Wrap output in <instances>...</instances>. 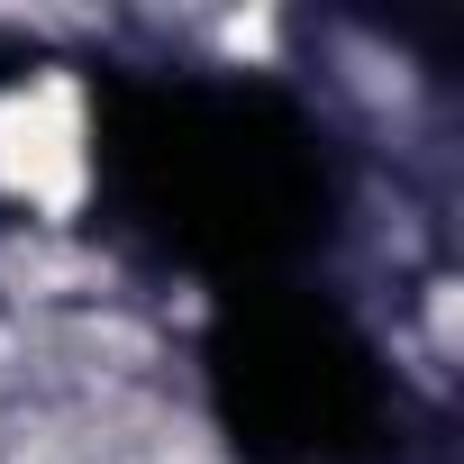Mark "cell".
I'll return each mask as SVG.
<instances>
[{
  "mask_svg": "<svg viewBox=\"0 0 464 464\" xmlns=\"http://www.w3.org/2000/svg\"><path fill=\"white\" fill-rule=\"evenodd\" d=\"M0 191H19L37 209H73V191H82V92L64 73L0 101Z\"/></svg>",
  "mask_w": 464,
  "mask_h": 464,
  "instance_id": "cell-1",
  "label": "cell"
}]
</instances>
